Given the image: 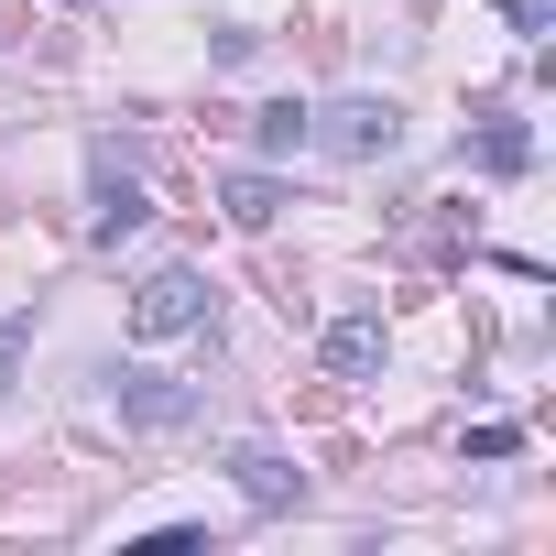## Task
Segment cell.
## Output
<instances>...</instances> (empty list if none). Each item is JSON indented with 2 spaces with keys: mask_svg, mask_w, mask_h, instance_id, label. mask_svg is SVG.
Instances as JSON below:
<instances>
[{
  "mask_svg": "<svg viewBox=\"0 0 556 556\" xmlns=\"http://www.w3.org/2000/svg\"><path fill=\"white\" fill-rule=\"evenodd\" d=\"M306 142H328L339 164H382L404 142V110L393 99H339V110H306Z\"/></svg>",
  "mask_w": 556,
  "mask_h": 556,
  "instance_id": "6da1fadb",
  "label": "cell"
},
{
  "mask_svg": "<svg viewBox=\"0 0 556 556\" xmlns=\"http://www.w3.org/2000/svg\"><path fill=\"white\" fill-rule=\"evenodd\" d=\"M207 317V285L186 262H164V273H142V295H131V339H186Z\"/></svg>",
  "mask_w": 556,
  "mask_h": 556,
  "instance_id": "7a4b0ae2",
  "label": "cell"
},
{
  "mask_svg": "<svg viewBox=\"0 0 556 556\" xmlns=\"http://www.w3.org/2000/svg\"><path fill=\"white\" fill-rule=\"evenodd\" d=\"M229 480H240V502H251V513H295V502H306V469H295L285 447H240V458H229Z\"/></svg>",
  "mask_w": 556,
  "mask_h": 556,
  "instance_id": "3957f363",
  "label": "cell"
},
{
  "mask_svg": "<svg viewBox=\"0 0 556 556\" xmlns=\"http://www.w3.org/2000/svg\"><path fill=\"white\" fill-rule=\"evenodd\" d=\"M121 415H131L142 437H175V426L197 415V393H186L175 371H121Z\"/></svg>",
  "mask_w": 556,
  "mask_h": 556,
  "instance_id": "277c9868",
  "label": "cell"
},
{
  "mask_svg": "<svg viewBox=\"0 0 556 556\" xmlns=\"http://www.w3.org/2000/svg\"><path fill=\"white\" fill-rule=\"evenodd\" d=\"M317 350H328V371H339V382H371L393 339H382V317H371V306H350V317H328V339H317Z\"/></svg>",
  "mask_w": 556,
  "mask_h": 556,
  "instance_id": "5b68a950",
  "label": "cell"
},
{
  "mask_svg": "<svg viewBox=\"0 0 556 556\" xmlns=\"http://www.w3.org/2000/svg\"><path fill=\"white\" fill-rule=\"evenodd\" d=\"M142 218H153V197H142V186H131V175L99 153V197H88V229H99V240H131Z\"/></svg>",
  "mask_w": 556,
  "mask_h": 556,
  "instance_id": "8992f818",
  "label": "cell"
},
{
  "mask_svg": "<svg viewBox=\"0 0 556 556\" xmlns=\"http://www.w3.org/2000/svg\"><path fill=\"white\" fill-rule=\"evenodd\" d=\"M469 164H480V175H523V164H534V131H523V121H502V110H491V121H480V131H469Z\"/></svg>",
  "mask_w": 556,
  "mask_h": 556,
  "instance_id": "52a82bcc",
  "label": "cell"
},
{
  "mask_svg": "<svg viewBox=\"0 0 556 556\" xmlns=\"http://www.w3.org/2000/svg\"><path fill=\"white\" fill-rule=\"evenodd\" d=\"M218 207H229L240 229H273V218H285V175H229V186H218Z\"/></svg>",
  "mask_w": 556,
  "mask_h": 556,
  "instance_id": "ba28073f",
  "label": "cell"
},
{
  "mask_svg": "<svg viewBox=\"0 0 556 556\" xmlns=\"http://www.w3.org/2000/svg\"><path fill=\"white\" fill-rule=\"evenodd\" d=\"M251 131H262V153H306V110H295V99L251 110Z\"/></svg>",
  "mask_w": 556,
  "mask_h": 556,
  "instance_id": "9c48e42d",
  "label": "cell"
},
{
  "mask_svg": "<svg viewBox=\"0 0 556 556\" xmlns=\"http://www.w3.org/2000/svg\"><path fill=\"white\" fill-rule=\"evenodd\" d=\"M23 350H34V317H0V393H12V371H23Z\"/></svg>",
  "mask_w": 556,
  "mask_h": 556,
  "instance_id": "30bf717a",
  "label": "cell"
},
{
  "mask_svg": "<svg viewBox=\"0 0 556 556\" xmlns=\"http://www.w3.org/2000/svg\"><path fill=\"white\" fill-rule=\"evenodd\" d=\"M491 12H502L513 34H556V0H491Z\"/></svg>",
  "mask_w": 556,
  "mask_h": 556,
  "instance_id": "8fae6325",
  "label": "cell"
}]
</instances>
